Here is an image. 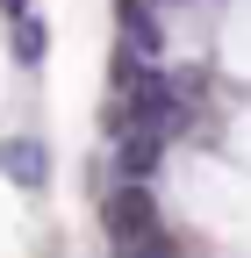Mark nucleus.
<instances>
[{"mask_svg":"<svg viewBox=\"0 0 251 258\" xmlns=\"http://www.w3.org/2000/svg\"><path fill=\"white\" fill-rule=\"evenodd\" d=\"M0 15H8V22H15V15H29V0H0Z\"/></svg>","mask_w":251,"mask_h":258,"instance_id":"nucleus-4","label":"nucleus"},{"mask_svg":"<svg viewBox=\"0 0 251 258\" xmlns=\"http://www.w3.org/2000/svg\"><path fill=\"white\" fill-rule=\"evenodd\" d=\"M115 15H122V43H130L137 57H151V64L165 57V22H158V0H115Z\"/></svg>","mask_w":251,"mask_h":258,"instance_id":"nucleus-2","label":"nucleus"},{"mask_svg":"<svg viewBox=\"0 0 251 258\" xmlns=\"http://www.w3.org/2000/svg\"><path fill=\"white\" fill-rule=\"evenodd\" d=\"M0 172H8V186H22V194H43L50 186V144L29 137V129L0 137Z\"/></svg>","mask_w":251,"mask_h":258,"instance_id":"nucleus-1","label":"nucleus"},{"mask_svg":"<svg viewBox=\"0 0 251 258\" xmlns=\"http://www.w3.org/2000/svg\"><path fill=\"white\" fill-rule=\"evenodd\" d=\"M8 50H15L22 72H36V64L50 57V29H43L36 15H15V22H8Z\"/></svg>","mask_w":251,"mask_h":258,"instance_id":"nucleus-3","label":"nucleus"}]
</instances>
